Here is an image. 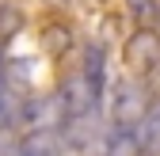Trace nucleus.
<instances>
[{"mask_svg":"<svg viewBox=\"0 0 160 156\" xmlns=\"http://www.w3.org/2000/svg\"><path fill=\"white\" fill-rule=\"evenodd\" d=\"M149 110V88L133 80H114L111 84V118L118 126H137Z\"/></svg>","mask_w":160,"mask_h":156,"instance_id":"f257e3e1","label":"nucleus"},{"mask_svg":"<svg viewBox=\"0 0 160 156\" xmlns=\"http://www.w3.org/2000/svg\"><path fill=\"white\" fill-rule=\"evenodd\" d=\"M122 57H126V65L133 72H149L152 65H160V34L152 27H137L130 38H126V46H122Z\"/></svg>","mask_w":160,"mask_h":156,"instance_id":"f03ea898","label":"nucleus"},{"mask_svg":"<svg viewBox=\"0 0 160 156\" xmlns=\"http://www.w3.org/2000/svg\"><path fill=\"white\" fill-rule=\"evenodd\" d=\"M80 76H84L92 99L103 103V91H107V50L99 46V42L84 46V57H80Z\"/></svg>","mask_w":160,"mask_h":156,"instance_id":"7ed1b4c3","label":"nucleus"},{"mask_svg":"<svg viewBox=\"0 0 160 156\" xmlns=\"http://www.w3.org/2000/svg\"><path fill=\"white\" fill-rule=\"evenodd\" d=\"M19 122L27 129H42V126H57L65 122V110L57 103V95H38V99H27L19 107Z\"/></svg>","mask_w":160,"mask_h":156,"instance_id":"20e7f679","label":"nucleus"},{"mask_svg":"<svg viewBox=\"0 0 160 156\" xmlns=\"http://www.w3.org/2000/svg\"><path fill=\"white\" fill-rule=\"evenodd\" d=\"M57 103H61V110H65V118H80V114H92V110H99V103L92 99V91H88V84H84V76H69V80L61 84V91H57Z\"/></svg>","mask_w":160,"mask_h":156,"instance_id":"39448f33","label":"nucleus"},{"mask_svg":"<svg viewBox=\"0 0 160 156\" xmlns=\"http://www.w3.org/2000/svg\"><path fill=\"white\" fill-rule=\"evenodd\" d=\"M19 156H65V137L57 126H42V129H27L19 141Z\"/></svg>","mask_w":160,"mask_h":156,"instance_id":"423d86ee","label":"nucleus"},{"mask_svg":"<svg viewBox=\"0 0 160 156\" xmlns=\"http://www.w3.org/2000/svg\"><path fill=\"white\" fill-rule=\"evenodd\" d=\"M103 152L107 156H141V145H137V126H118L103 137Z\"/></svg>","mask_w":160,"mask_h":156,"instance_id":"0eeeda50","label":"nucleus"},{"mask_svg":"<svg viewBox=\"0 0 160 156\" xmlns=\"http://www.w3.org/2000/svg\"><path fill=\"white\" fill-rule=\"evenodd\" d=\"M137 145L145 156H160V103H149L141 129H137Z\"/></svg>","mask_w":160,"mask_h":156,"instance_id":"6e6552de","label":"nucleus"},{"mask_svg":"<svg viewBox=\"0 0 160 156\" xmlns=\"http://www.w3.org/2000/svg\"><path fill=\"white\" fill-rule=\"evenodd\" d=\"M126 8H130V15L141 27H152L156 15H160V4H156V0H126Z\"/></svg>","mask_w":160,"mask_h":156,"instance_id":"1a4fd4ad","label":"nucleus"},{"mask_svg":"<svg viewBox=\"0 0 160 156\" xmlns=\"http://www.w3.org/2000/svg\"><path fill=\"white\" fill-rule=\"evenodd\" d=\"M19 27H23V12H19V8H0V34L12 38Z\"/></svg>","mask_w":160,"mask_h":156,"instance_id":"9d476101","label":"nucleus"},{"mask_svg":"<svg viewBox=\"0 0 160 156\" xmlns=\"http://www.w3.org/2000/svg\"><path fill=\"white\" fill-rule=\"evenodd\" d=\"M42 4H50V8H69L72 0H42Z\"/></svg>","mask_w":160,"mask_h":156,"instance_id":"9b49d317","label":"nucleus"}]
</instances>
